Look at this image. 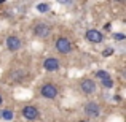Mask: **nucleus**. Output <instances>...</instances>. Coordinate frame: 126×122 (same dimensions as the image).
Wrapping results in <instances>:
<instances>
[{"instance_id":"1","label":"nucleus","mask_w":126,"mask_h":122,"mask_svg":"<svg viewBox=\"0 0 126 122\" xmlns=\"http://www.w3.org/2000/svg\"><path fill=\"white\" fill-rule=\"evenodd\" d=\"M40 95L43 98H48V100H54V98L58 97V87H56L53 82H46V84L42 86Z\"/></svg>"},{"instance_id":"2","label":"nucleus","mask_w":126,"mask_h":122,"mask_svg":"<svg viewBox=\"0 0 126 122\" xmlns=\"http://www.w3.org/2000/svg\"><path fill=\"white\" fill-rule=\"evenodd\" d=\"M54 46H56V51L61 52V54H69V52H72V43L65 37H59L58 40H56Z\"/></svg>"},{"instance_id":"3","label":"nucleus","mask_w":126,"mask_h":122,"mask_svg":"<svg viewBox=\"0 0 126 122\" xmlns=\"http://www.w3.org/2000/svg\"><path fill=\"white\" fill-rule=\"evenodd\" d=\"M83 111H85L86 116L91 117V119H96V117L101 116V106H99L96 101H88L83 106Z\"/></svg>"},{"instance_id":"4","label":"nucleus","mask_w":126,"mask_h":122,"mask_svg":"<svg viewBox=\"0 0 126 122\" xmlns=\"http://www.w3.org/2000/svg\"><path fill=\"white\" fill-rule=\"evenodd\" d=\"M21 114H22V117H24V119H27V121H35L38 116H40L38 108L34 106V105H26V106L21 110Z\"/></svg>"},{"instance_id":"5","label":"nucleus","mask_w":126,"mask_h":122,"mask_svg":"<svg viewBox=\"0 0 126 122\" xmlns=\"http://www.w3.org/2000/svg\"><path fill=\"white\" fill-rule=\"evenodd\" d=\"M34 35L37 38H46L51 35V25L45 24V22H40L34 27Z\"/></svg>"},{"instance_id":"6","label":"nucleus","mask_w":126,"mask_h":122,"mask_svg":"<svg viewBox=\"0 0 126 122\" xmlns=\"http://www.w3.org/2000/svg\"><path fill=\"white\" fill-rule=\"evenodd\" d=\"M80 89H81L83 94L91 95V94L96 92V82L93 79H89V78H85V79H81V82H80Z\"/></svg>"},{"instance_id":"7","label":"nucleus","mask_w":126,"mask_h":122,"mask_svg":"<svg viewBox=\"0 0 126 122\" xmlns=\"http://www.w3.org/2000/svg\"><path fill=\"white\" fill-rule=\"evenodd\" d=\"M85 38L91 43H101L104 40V35H102V32L97 30V29H89V30H86Z\"/></svg>"},{"instance_id":"8","label":"nucleus","mask_w":126,"mask_h":122,"mask_svg":"<svg viewBox=\"0 0 126 122\" xmlns=\"http://www.w3.org/2000/svg\"><path fill=\"white\" fill-rule=\"evenodd\" d=\"M21 46H22L21 38L15 37V35H11V37L6 38V49H8V51H11V52L19 51V49H21Z\"/></svg>"},{"instance_id":"9","label":"nucleus","mask_w":126,"mask_h":122,"mask_svg":"<svg viewBox=\"0 0 126 122\" xmlns=\"http://www.w3.org/2000/svg\"><path fill=\"white\" fill-rule=\"evenodd\" d=\"M59 67H61V64H59V60L56 57H46L43 60V68L46 71H56L59 70Z\"/></svg>"},{"instance_id":"10","label":"nucleus","mask_w":126,"mask_h":122,"mask_svg":"<svg viewBox=\"0 0 126 122\" xmlns=\"http://www.w3.org/2000/svg\"><path fill=\"white\" fill-rule=\"evenodd\" d=\"M0 117H2L3 121H13L15 119V111L10 110V108H5V110L0 111Z\"/></svg>"},{"instance_id":"11","label":"nucleus","mask_w":126,"mask_h":122,"mask_svg":"<svg viewBox=\"0 0 126 122\" xmlns=\"http://www.w3.org/2000/svg\"><path fill=\"white\" fill-rule=\"evenodd\" d=\"M96 78H99L101 81H104V79H107V78H110V75H109L105 70H97L96 71Z\"/></svg>"},{"instance_id":"12","label":"nucleus","mask_w":126,"mask_h":122,"mask_svg":"<svg viewBox=\"0 0 126 122\" xmlns=\"http://www.w3.org/2000/svg\"><path fill=\"white\" fill-rule=\"evenodd\" d=\"M48 10H49V5H48V3H38V5H37V11L38 13H46Z\"/></svg>"},{"instance_id":"13","label":"nucleus","mask_w":126,"mask_h":122,"mask_svg":"<svg viewBox=\"0 0 126 122\" xmlns=\"http://www.w3.org/2000/svg\"><path fill=\"white\" fill-rule=\"evenodd\" d=\"M101 84L104 86V87H107V89H110V87H113V79L112 78H107V79H104V81H101Z\"/></svg>"},{"instance_id":"14","label":"nucleus","mask_w":126,"mask_h":122,"mask_svg":"<svg viewBox=\"0 0 126 122\" xmlns=\"http://www.w3.org/2000/svg\"><path fill=\"white\" fill-rule=\"evenodd\" d=\"M113 38H115V40H118V41H121V40H125V35L123 33H113Z\"/></svg>"},{"instance_id":"15","label":"nucleus","mask_w":126,"mask_h":122,"mask_svg":"<svg viewBox=\"0 0 126 122\" xmlns=\"http://www.w3.org/2000/svg\"><path fill=\"white\" fill-rule=\"evenodd\" d=\"M112 52H113V49H105V51H104V55H110Z\"/></svg>"},{"instance_id":"16","label":"nucleus","mask_w":126,"mask_h":122,"mask_svg":"<svg viewBox=\"0 0 126 122\" xmlns=\"http://www.w3.org/2000/svg\"><path fill=\"white\" fill-rule=\"evenodd\" d=\"M2 103H3V97H2V94H0V106H2Z\"/></svg>"},{"instance_id":"17","label":"nucleus","mask_w":126,"mask_h":122,"mask_svg":"<svg viewBox=\"0 0 126 122\" xmlns=\"http://www.w3.org/2000/svg\"><path fill=\"white\" fill-rule=\"evenodd\" d=\"M81 122H83V121H81Z\"/></svg>"}]
</instances>
